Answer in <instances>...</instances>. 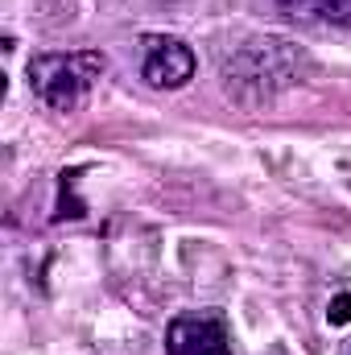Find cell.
<instances>
[{
	"label": "cell",
	"mask_w": 351,
	"mask_h": 355,
	"mask_svg": "<svg viewBox=\"0 0 351 355\" xmlns=\"http://www.w3.org/2000/svg\"><path fill=\"white\" fill-rule=\"evenodd\" d=\"M141 79L157 91H178L194 79V50L178 37H145Z\"/></svg>",
	"instance_id": "obj_3"
},
{
	"label": "cell",
	"mask_w": 351,
	"mask_h": 355,
	"mask_svg": "<svg viewBox=\"0 0 351 355\" xmlns=\"http://www.w3.org/2000/svg\"><path fill=\"white\" fill-rule=\"evenodd\" d=\"M335 327H343V322H351V293H339L335 297V306H331V314H327Z\"/></svg>",
	"instance_id": "obj_6"
},
{
	"label": "cell",
	"mask_w": 351,
	"mask_h": 355,
	"mask_svg": "<svg viewBox=\"0 0 351 355\" xmlns=\"http://www.w3.org/2000/svg\"><path fill=\"white\" fill-rule=\"evenodd\" d=\"M298 62H302V54H293L289 42H281V37L248 42V46L223 67V83H228V91H236L240 99H244V87L252 83V87H257L252 99H268L277 87L293 83Z\"/></svg>",
	"instance_id": "obj_2"
},
{
	"label": "cell",
	"mask_w": 351,
	"mask_h": 355,
	"mask_svg": "<svg viewBox=\"0 0 351 355\" xmlns=\"http://www.w3.org/2000/svg\"><path fill=\"white\" fill-rule=\"evenodd\" d=\"M166 355H232V335L219 314H182L166 331Z\"/></svg>",
	"instance_id": "obj_4"
},
{
	"label": "cell",
	"mask_w": 351,
	"mask_h": 355,
	"mask_svg": "<svg viewBox=\"0 0 351 355\" xmlns=\"http://www.w3.org/2000/svg\"><path fill=\"white\" fill-rule=\"evenodd\" d=\"M103 54L95 50H79V54H37L29 58V87L33 95L54 107V112H75L91 87L103 75Z\"/></svg>",
	"instance_id": "obj_1"
},
{
	"label": "cell",
	"mask_w": 351,
	"mask_h": 355,
	"mask_svg": "<svg viewBox=\"0 0 351 355\" xmlns=\"http://www.w3.org/2000/svg\"><path fill=\"white\" fill-rule=\"evenodd\" d=\"M314 12L331 25H351V0H314Z\"/></svg>",
	"instance_id": "obj_5"
},
{
	"label": "cell",
	"mask_w": 351,
	"mask_h": 355,
	"mask_svg": "<svg viewBox=\"0 0 351 355\" xmlns=\"http://www.w3.org/2000/svg\"><path fill=\"white\" fill-rule=\"evenodd\" d=\"M281 4H289V8H293V4H302V0H281Z\"/></svg>",
	"instance_id": "obj_7"
}]
</instances>
